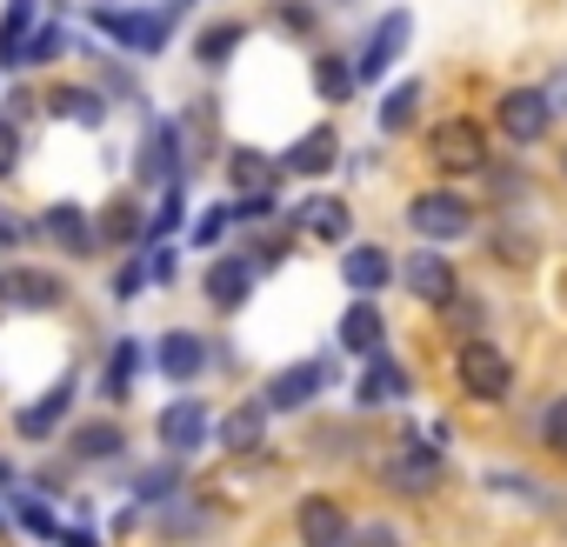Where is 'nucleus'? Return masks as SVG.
I'll return each instance as SVG.
<instances>
[{
  "label": "nucleus",
  "instance_id": "nucleus-1",
  "mask_svg": "<svg viewBox=\"0 0 567 547\" xmlns=\"http://www.w3.org/2000/svg\"><path fill=\"white\" fill-rule=\"evenodd\" d=\"M441 441H447V427H401V447L381 461V481H388L394 494H408V500L434 494V487H441V474H447Z\"/></svg>",
  "mask_w": 567,
  "mask_h": 547
},
{
  "label": "nucleus",
  "instance_id": "nucleus-2",
  "mask_svg": "<svg viewBox=\"0 0 567 547\" xmlns=\"http://www.w3.org/2000/svg\"><path fill=\"white\" fill-rule=\"evenodd\" d=\"M87 21L107 34V41H121L127 54H161L167 41H174V28H181V8H87Z\"/></svg>",
  "mask_w": 567,
  "mask_h": 547
},
{
  "label": "nucleus",
  "instance_id": "nucleus-3",
  "mask_svg": "<svg viewBox=\"0 0 567 547\" xmlns=\"http://www.w3.org/2000/svg\"><path fill=\"white\" fill-rule=\"evenodd\" d=\"M474 200L461 194V187H427V194H414L408 200V227L427 240V247H447V240H467L474 234Z\"/></svg>",
  "mask_w": 567,
  "mask_h": 547
},
{
  "label": "nucleus",
  "instance_id": "nucleus-4",
  "mask_svg": "<svg viewBox=\"0 0 567 547\" xmlns=\"http://www.w3.org/2000/svg\"><path fill=\"white\" fill-rule=\"evenodd\" d=\"M334 388V361H288L280 374H267V388H260V401H267V414H295V407H308V401H321Z\"/></svg>",
  "mask_w": 567,
  "mask_h": 547
},
{
  "label": "nucleus",
  "instance_id": "nucleus-5",
  "mask_svg": "<svg viewBox=\"0 0 567 547\" xmlns=\"http://www.w3.org/2000/svg\"><path fill=\"white\" fill-rule=\"evenodd\" d=\"M68 301V281L54 267H0V308H14V314H54Z\"/></svg>",
  "mask_w": 567,
  "mask_h": 547
},
{
  "label": "nucleus",
  "instance_id": "nucleus-6",
  "mask_svg": "<svg viewBox=\"0 0 567 547\" xmlns=\"http://www.w3.org/2000/svg\"><path fill=\"white\" fill-rule=\"evenodd\" d=\"M427 154H434V167L441 174H487V134H481V121H441L434 134H427Z\"/></svg>",
  "mask_w": 567,
  "mask_h": 547
},
{
  "label": "nucleus",
  "instance_id": "nucleus-7",
  "mask_svg": "<svg viewBox=\"0 0 567 547\" xmlns=\"http://www.w3.org/2000/svg\"><path fill=\"white\" fill-rule=\"evenodd\" d=\"M461 394L467 401H507L514 394V361L494 341H461Z\"/></svg>",
  "mask_w": 567,
  "mask_h": 547
},
{
  "label": "nucleus",
  "instance_id": "nucleus-8",
  "mask_svg": "<svg viewBox=\"0 0 567 547\" xmlns=\"http://www.w3.org/2000/svg\"><path fill=\"white\" fill-rule=\"evenodd\" d=\"M394 281L421 301V308H447L454 295H461V274H454V260L441 254V247H421V254H408L401 267H394Z\"/></svg>",
  "mask_w": 567,
  "mask_h": 547
},
{
  "label": "nucleus",
  "instance_id": "nucleus-9",
  "mask_svg": "<svg viewBox=\"0 0 567 547\" xmlns=\"http://www.w3.org/2000/svg\"><path fill=\"white\" fill-rule=\"evenodd\" d=\"M408 41H414V14H408V8H388L381 28H374V34L361 41V54H354V81H388L394 61L408 54Z\"/></svg>",
  "mask_w": 567,
  "mask_h": 547
},
{
  "label": "nucleus",
  "instance_id": "nucleus-10",
  "mask_svg": "<svg viewBox=\"0 0 567 547\" xmlns=\"http://www.w3.org/2000/svg\"><path fill=\"white\" fill-rule=\"evenodd\" d=\"M154 434H161V454H174V461H187V454H200V447L214 441V414H207V401H194V394H181V401H167V407H161V421H154Z\"/></svg>",
  "mask_w": 567,
  "mask_h": 547
},
{
  "label": "nucleus",
  "instance_id": "nucleus-11",
  "mask_svg": "<svg viewBox=\"0 0 567 547\" xmlns=\"http://www.w3.org/2000/svg\"><path fill=\"white\" fill-rule=\"evenodd\" d=\"M494 127H501L514 147H534V141L554 127V101H547L540 87H507L501 107H494Z\"/></svg>",
  "mask_w": 567,
  "mask_h": 547
},
{
  "label": "nucleus",
  "instance_id": "nucleus-12",
  "mask_svg": "<svg viewBox=\"0 0 567 547\" xmlns=\"http://www.w3.org/2000/svg\"><path fill=\"white\" fill-rule=\"evenodd\" d=\"M295 534H301V547H361V527H354L348 507L328 500V494H308V500L295 507Z\"/></svg>",
  "mask_w": 567,
  "mask_h": 547
},
{
  "label": "nucleus",
  "instance_id": "nucleus-13",
  "mask_svg": "<svg viewBox=\"0 0 567 547\" xmlns=\"http://www.w3.org/2000/svg\"><path fill=\"white\" fill-rule=\"evenodd\" d=\"M134 180L141 187H174L181 180V127L174 121H154L134 147Z\"/></svg>",
  "mask_w": 567,
  "mask_h": 547
},
{
  "label": "nucleus",
  "instance_id": "nucleus-14",
  "mask_svg": "<svg viewBox=\"0 0 567 547\" xmlns=\"http://www.w3.org/2000/svg\"><path fill=\"white\" fill-rule=\"evenodd\" d=\"M254 281H260V267L247 260V254H214L207 260V308H220V314H234V308H247V295H254Z\"/></svg>",
  "mask_w": 567,
  "mask_h": 547
},
{
  "label": "nucleus",
  "instance_id": "nucleus-15",
  "mask_svg": "<svg viewBox=\"0 0 567 547\" xmlns=\"http://www.w3.org/2000/svg\"><path fill=\"white\" fill-rule=\"evenodd\" d=\"M147 361L161 368V381H181V388H187V381H200V374H207V361H214V354H207V341H200V334L174 328V334H161V341L147 348Z\"/></svg>",
  "mask_w": 567,
  "mask_h": 547
},
{
  "label": "nucleus",
  "instance_id": "nucleus-16",
  "mask_svg": "<svg viewBox=\"0 0 567 547\" xmlns=\"http://www.w3.org/2000/svg\"><path fill=\"white\" fill-rule=\"evenodd\" d=\"M408 394H414V374H408L388 348L361 361V381H354V401H361V407H394V401H408Z\"/></svg>",
  "mask_w": 567,
  "mask_h": 547
},
{
  "label": "nucleus",
  "instance_id": "nucleus-17",
  "mask_svg": "<svg viewBox=\"0 0 567 547\" xmlns=\"http://www.w3.org/2000/svg\"><path fill=\"white\" fill-rule=\"evenodd\" d=\"M34 234H48V240H54L61 254H74V260L101 247V234H94V214H87L81 200H54V207L41 214V227H34Z\"/></svg>",
  "mask_w": 567,
  "mask_h": 547
},
{
  "label": "nucleus",
  "instance_id": "nucleus-18",
  "mask_svg": "<svg viewBox=\"0 0 567 547\" xmlns=\"http://www.w3.org/2000/svg\"><path fill=\"white\" fill-rule=\"evenodd\" d=\"M74 394H81V381H74V374H61V381H54L41 401H28V407L14 414V434H21V441H54V427L68 421Z\"/></svg>",
  "mask_w": 567,
  "mask_h": 547
},
{
  "label": "nucleus",
  "instance_id": "nucleus-19",
  "mask_svg": "<svg viewBox=\"0 0 567 547\" xmlns=\"http://www.w3.org/2000/svg\"><path fill=\"white\" fill-rule=\"evenodd\" d=\"M394 267H401V260H394L381 240H354V247L341 254V281H348L354 295H381V288L394 281Z\"/></svg>",
  "mask_w": 567,
  "mask_h": 547
},
{
  "label": "nucleus",
  "instance_id": "nucleus-20",
  "mask_svg": "<svg viewBox=\"0 0 567 547\" xmlns=\"http://www.w3.org/2000/svg\"><path fill=\"white\" fill-rule=\"evenodd\" d=\"M48 114L54 121H68V127H107V94L101 87H81V81H54L48 87Z\"/></svg>",
  "mask_w": 567,
  "mask_h": 547
},
{
  "label": "nucleus",
  "instance_id": "nucleus-21",
  "mask_svg": "<svg viewBox=\"0 0 567 547\" xmlns=\"http://www.w3.org/2000/svg\"><path fill=\"white\" fill-rule=\"evenodd\" d=\"M295 227H301L308 240H328V247H334V240L354 234V207H348L341 194H315V200L295 207Z\"/></svg>",
  "mask_w": 567,
  "mask_h": 547
},
{
  "label": "nucleus",
  "instance_id": "nucleus-22",
  "mask_svg": "<svg viewBox=\"0 0 567 547\" xmlns=\"http://www.w3.org/2000/svg\"><path fill=\"white\" fill-rule=\"evenodd\" d=\"M341 161V134L334 127H308L288 154H280V174H295V180H315V174H328Z\"/></svg>",
  "mask_w": 567,
  "mask_h": 547
},
{
  "label": "nucleus",
  "instance_id": "nucleus-23",
  "mask_svg": "<svg viewBox=\"0 0 567 547\" xmlns=\"http://www.w3.org/2000/svg\"><path fill=\"white\" fill-rule=\"evenodd\" d=\"M341 348H348V354H361V361L388 348V321H381L374 295H354V301H348V314H341Z\"/></svg>",
  "mask_w": 567,
  "mask_h": 547
},
{
  "label": "nucleus",
  "instance_id": "nucleus-24",
  "mask_svg": "<svg viewBox=\"0 0 567 547\" xmlns=\"http://www.w3.org/2000/svg\"><path fill=\"white\" fill-rule=\"evenodd\" d=\"M214 441H220L227 454H254V447L267 441V401L254 394V401H240V407H227V414L214 421Z\"/></svg>",
  "mask_w": 567,
  "mask_h": 547
},
{
  "label": "nucleus",
  "instance_id": "nucleus-25",
  "mask_svg": "<svg viewBox=\"0 0 567 547\" xmlns=\"http://www.w3.org/2000/svg\"><path fill=\"white\" fill-rule=\"evenodd\" d=\"M94 234H101V240H114V247L147 240V214H141V200H134V194H114V200L94 214Z\"/></svg>",
  "mask_w": 567,
  "mask_h": 547
},
{
  "label": "nucleus",
  "instance_id": "nucleus-26",
  "mask_svg": "<svg viewBox=\"0 0 567 547\" xmlns=\"http://www.w3.org/2000/svg\"><path fill=\"white\" fill-rule=\"evenodd\" d=\"M68 454L87 461V467H101V461H121V454H127V434H121L114 421H87V427L68 434Z\"/></svg>",
  "mask_w": 567,
  "mask_h": 547
},
{
  "label": "nucleus",
  "instance_id": "nucleus-27",
  "mask_svg": "<svg viewBox=\"0 0 567 547\" xmlns=\"http://www.w3.org/2000/svg\"><path fill=\"white\" fill-rule=\"evenodd\" d=\"M421 101H427V81H394L388 101L374 107V114H381V134H408L414 114H421Z\"/></svg>",
  "mask_w": 567,
  "mask_h": 547
},
{
  "label": "nucleus",
  "instance_id": "nucleus-28",
  "mask_svg": "<svg viewBox=\"0 0 567 547\" xmlns=\"http://www.w3.org/2000/svg\"><path fill=\"white\" fill-rule=\"evenodd\" d=\"M134 374H141V341H127V334H121V341L107 348V368H101V394H107V401H127V394H134Z\"/></svg>",
  "mask_w": 567,
  "mask_h": 547
},
{
  "label": "nucleus",
  "instance_id": "nucleus-29",
  "mask_svg": "<svg viewBox=\"0 0 567 547\" xmlns=\"http://www.w3.org/2000/svg\"><path fill=\"white\" fill-rule=\"evenodd\" d=\"M240 41H247V28H240V21L200 28V34H194V61H200V68H227V61L240 54Z\"/></svg>",
  "mask_w": 567,
  "mask_h": 547
},
{
  "label": "nucleus",
  "instance_id": "nucleus-30",
  "mask_svg": "<svg viewBox=\"0 0 567 547\" xmlns=\"http://www.w3.org/2000/svg\"><path fill=\"white\" fill-rule=\"evenodd\" d=\"M134 500H141V507H167V500H181V467H174V454H167L161 467H141V474H134Z\"/></svg>",
  "mask_w": 567,
  "mask_h": 547
},
{
  "label": "nucleus",
  "instance_id": "nucleus-31",
  "mask_svg": "<svg viewBox=\"0 0 567 547\" xmlns=\"http://www.w3.org/2000/svg\"><path fill=\"white\" fill-rule=\"evenodd\" d=\"M28 34H34V8H28V0H14V8L0 14V68H21Z\"/></svg>",
  "mask_w": 567,
  "mask_h": 547
},
{
  "label": "nucleus",
  "instance_id": "nucleus-32",
  "mask_svg": "<svg viewBox=\"0 0 567 547\" xmlns=\"http://www.w3.org/2000/svg\"><path fill=\"white\" fill-rule=\"evenodd\" d=\"M200 527H207V507H174V500H167V507L154 514V534H161L167 547H181V540H194Z\"/></svg>",
  "mask_w": 567,
  "mask_h": 547
},
{
  "label": "nucleus",
  "instance_id": "nucleus-33",
  "mask_svg": "<svg viewBox=\"0 0 567 547\" xmlns=\"http://www.w3.org/2000/svg\"><path fill=\"white\" fill-rule=\"evenodd\" d=\"M274 180H280V161H267V154H254V147H234V187H240V194L274 187Z\"/></svg>",
  "mask_w": 567,
  "mask_h": 547
},
{
  "label": "nucleus",
  "instance_id": "nucleus-34",
  "mask_svg": "<svg viewBox=\"0 0 567 547\" xmlns=\"http://www.w3.org/2000/svg\"><path fill=\"white\" fill-rule=\"evenodd\" d=\"M315 87H321L328 101H348V94L361 87V81H354V61H341V54H321V61H315Z\"/></svg>",
  "mask_w": 567,
  "mask_h": 547
},
{
  "label": "nucleus",
  "instance_id": "nucleus-35",
  "mask_svg": "<svg viewBox=\"0 0 567 547\" xmlns=\"http://www.w3.org/2000/svg\"><path fill=\"white\" fill-rule=\"evenodd\" d=\"M227 227H234V200H220V207H200V214H194V227H187V240L214 254V247L227 240Z\"/></svg>",
  "mask_w": 567,
  "mask_h": 547
},
{
  "label": "nucleus",
  "instance_id": "nucleus-36",
  "mask_svg": "<svg viewBox=\"0 0 567 547\" xmlns=\"http://www.w3.org/2000/svg\"><path fill=\"white\" fill-rule=\"evenodd\" d=\"M61 54H68V34H61V21H48V28H34V34H28L21 68H48V61H61Z\"/></svg>",
  "mask_w": 567,
  "mask_h": 547
},
{
  "label": "nucleus",
  "instance_id": "nucleus-37",
  "mask_svg": "<svg viewBox=\"0 0 567 547\" xmlns=\"http://www.w3.org/2000/svg\"><path fill=\"white\" fill-rule=\"evenodd\" d=\"M187 220V194H181V180L174 187H161V207L147 214V240H161V234H174Z\"/></svg>",
  "mask_w": 567,
  "mask_h": 547
},
{
  "label": "nucleus",
  "instance_id": "nucleus-38",
  "mask_svg": "<svg viewBox=\"0 0 567 547\" xmlns=\"http://www.w3.org/2000/svg\"><path fill=\"white\" fill-rule=\"evenodd\" d=\"M534 434H540V447H547V454H560V461H567V394L540 407V427H534Z\"/></svg>",
  "mask_w": 567,
  "mask_h": 547
},
{
  "label": "nucleus",
  "instance_id": "nucleus-39",
  "mask_svg": "<svg viewBox=\"0 0 567 547\" xmlns=\"http://www.w3.org/2000/svg\"><path fill=\"white\" fill-rule=\"evenodd\" d=\"M441 314L454 321V334H461V341H481V321H487V308H481L474 295H454V301H447Z\"/></svg>",
  "mask_w": 567,
  "mask_h": 547
},
{
  "label": "nucleus",
  "instance_id": "nucleus-40",
  "mask_svg": "<svg viewBox=\"0 0 567 547\" xmlns=\"http://www.w3.org/2000/svg\"><path fill=\"white\" fill-rule=\"evenodd\" d=\"M21 154H28V134H21V121H14V114H0V180H8V174H21Z\"/></svg>",
  "mask_w": 567,
  "mask_h": 547
},
{
  "label": "nucleus",
  "instance_id": "nucleus-41",
  "mask_svg": "<svg viewBox=\"0 0 567 547\" xmlns=\"http://www.w3.org/2000/svg\"><path fill=\"white\" fill-rule=\"evenodd\" d=\"M274 214H280V194H274V187H254V194L234 200V227H240V220H274Z\"/></svg>",
  "mask_w": 567,
  "mask_h": 547
},
{
  "label": "nucleus",
  "instance_id": "nucleus-42",
  "mask_svg": "<svg viewBox=\"0 0 567 547\" xmlns=\"http://www.w3.org/2000/svg\"><path fill=\"white\" fill-rule=\"evenodd\" d=\"M141 267H147V288H174V274H181L174 247H161V240H154V247L141 254Z\"/></svg>",
  "mask_w": 567,
  "mask_h": 547
},
{
  "label": "nucleus",
  "instance_id": "nucleus-43",
  "mask_svg": "<svg viewBox=\"0 0 567 547\" xmlns=\"http://www.w3.org/2000/svg\"><path fill=\"white\" fill-rule=\"evenodd\" d=\"M21 527H28V534H41V540H61V520H54L41 500H28V494H21Z\"/></svg>",
  "mask_w": 567,
  "mask_h": 547
},
{
  "label": "nucleus",
  "instance_id": "nucleus-44",
  "mask_svg": "<svg viewBox=\"0 0 567 547\" xmlns=\"http://www.w3.org/2000/svg\"><path fill=\"white\" fill-rule=\"evenodd\" d=\"M134 295H147V267H141V260H127V267L114 274V301H134Z\"/></svg>",
  "mask_w": 567,
  "mask_h": 547
},
{
  "label": "nucleus",
  "instance_id": "nucleus-45",
  "mask_svg": "<svg viewBox=\"0 0 567 547\" xmlns=\"http://www.w3.org/2000/svg\"><path fill=\"white\" fill-rule=\"evenodd\" d=\"M21 240H34V227H28L14 207H0V247H21Z\"/></svg>",
  "mask_w": 567,
  "mask_h": 547
},
{
  "label": "nucleus",
  "instance_id": "nucleus-46",
  "mask_svg": "<svg viewBox=\"0 0 567 547\" xmlns=\"http://www.w3.org/2000/svg\"><path fill=\"white\" fill-rule=\"evenodd\" d=\"M361 547H408V540H401V527L374 520V527H361Z\"/></svg>",
  "mask_w": 567,
  "mask_h": 547
},
{
  "label": "nucleus",
  "instance_id": "nucleus-47",
  "mask_svg": "<svg viewBox=\"0 0 567 547\" xmlns=\"http://www.w3.org/2000/svg\"><path fill=\"white\" fill-rule=\"evenodd\" d=\"M280 28H288V34H308V28H315V14H308V8H295V0H288V8H280Z\"/></svg>",
  "mask_w": 567,
  "mask_h": 547
},
{
  "label": "nucleus",
  "instance_id": "nucleus-48",
  "mask_svg": "<svg viewBox=\"0 0 567 547\" xmlns=\"http://www.w3.org/2000/svg\"><path fill=\"white\" fill-rule=\"evenodd\" d=\"M540 94H547V101H554V114H567V68H560V74H554V81H547V87H540Z\"/></svg>",
  "mask_w": 567,
  "mask_h": 547
},
{
  "label": "nucleus",
  "instance_id": "nucleus-49",
  "mask_svg": "<svg viewBox=\"0 0 567 547\" xmlns=\"http://www.w3.org/2000/svg\"><path fill=\"white\" fill-rule=\"evenodd\" d=\"M61 547H101V540H94L87 527H61Z\"/></svg>",
  "mask_w": 567,
  "mask_h": 547
},
{
  "label": "nucleus",
  "instance_id": "nucleus-50",
  "mask_svg": "<svg viewBox=\"0 0 567 547\" xmlns=\"http://www.w3.org/2000/svg\"><path fill=\"white\" fill-rule=\"evenodd\" d=\"M560 167H567V147H560Z\"/></svg>",
  "mask_w": 567,
  "mask_h": 547
},
{
  "label": "nucleus",
  "instance_id": "nucleus-51",
  "mask_svg": "<svg viewBox=\"0 0 567 547\" xmlns=\"http://www.w3.org/2000/svg\"><path fill=\"white\" fill-rule=\"evenodd\" d=\"M174 8H187V0H174Z\"/></svg>",
  "mask_w": 567,
  "mask_h": 547
}]
</instances>
